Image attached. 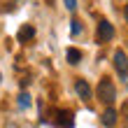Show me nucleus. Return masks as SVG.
Listing matches in <instances>:
<instances>
[{"mask_svg": "<svg viewBox=\"0 0 128 128\" xmlns=\"http://www.w3.org/2000/svg\"><path fill=\"white\" fill-rule=\"evenodd\" d=\"M98 98H100L102 102H107V105H112L116 100V88H114V84L105 77V79H100V84H98Z\"/></svg>", "mask_w": 128, "mask_h": 128, "instance_id": "f257e3e1", "label": "nucleus"}, {"mask_svg": "<svg viewBox=\"0 0 128 128\" xmlns=\"http://www.w3.org/2000/svg\"><path fill=\"white\" fill-rule=\"evenodd\" d=\"M114 68H116V72L128 82V58H126V54H124L121 49L114 51Z\"/></svg>", "mask_w": 128, "mask_h": 128, "instance_id": "f03ea898", "label": "nucleus"}, {"mask_svg": "<svg viewBox=\"0 0 128 128\" xmlns=\"http://www.w3.org/2000/svg\"><path fill=\"white\" fill-rule=\"evenodd\" d=\"M98 37H100L102 42H107V40H112V37H114V26L110 24V21H100V24H98Z\"/></svg>", "mask_w": 128, "mask_h": 128, "instance_id": "7ed1b4c3", "label": "nucleus"}, {"mask_svg": "<svg viewBox=\"0 0 128 128\" xmlns=\"http://www.w3.org/2000/svg\"><path fill=\"white\" fill-rule=\"evenodd\" d=\"M74 91H77V96L82 98V100H88V98H91V86H88L84 79H77V82H74Z\"/></svg>", "mask_w": 128, "mask_h": 128, "instance_id": "20e7f679", "label": "nucleus"}, {"mask_svg": "<svg viewBox=\"0 0 128 128\" xmlns=\"http://www.w3.org/2000/svg\"><path fill=\"white\" fill-rule=\"evenodd\" d=\"M116 110L114 107H107V110H105L102 112V116H100V121H102V126H107V128H112V126H114L116 124Z\"/></svg>", "mask_w": 128, "mask_h": 128, "instance_id": "39448f33", "label": "nucleus"}, {"mask_svg": "<svg viewBox=\"0 0 128 128\" xmlns=\"http://www.w3.org/2000/svg\"><path fill=\"white\" fill-rule=\"evenodd\" d=\"M33 35H35V28H33V26H21L19 33H16V40H19V42H26V40H30Z\"/></svg>", "mask_w": 128, "mask_h": 128, "instance_id": "423d86ee", "label": "nucleus"}, {"mask_svg": "<svg viewBox=\"0 0 128 128\" xmlns=\"http://www.w3.org/2000/svg\"><path fill=\"white\" fill-rule=\"evenodd\" d=\"M56 128H72V114H70V112H58Z\"/></svg>", "mask_w": 128, "mask_h": 128, "instance_id": "0eeeda50", "label": "nucleus"}, {"mask_svg": "<svg viewBox=\"0 0 128 128\" xmlns=\"http://www.w3.org/2000/svg\"><path fill=\"white\" fill-rule=\"evenodd\" d=\"M65 56H68V63H70V65H77V63L82 61V51H79V49H74V47L68 49V51H65Z\"/></svg>", "mask_w": 128, "mask_h": 128, "instance_id": "6e6552de", "label": "nucleus"}, {"mask_svg": "<svg viewBox=\"0 0 128 128\" xmlns=\"http://www.w3.org/2000/svg\"><path fill=\"white\" fill-rule=\"evenodd\" d=\"M28 105H30V96H28V93H21L19 96V107H28Z\"/></svg>", "mask_w": 128, "mask_h": 128, "instance_id": "1a4fd4ad", "label": "nucleus"}, {"mask_svg": "<svg viewBox=\"0 0 128 128\" xmlns=\"http://www.w3.org/2000/svg\"><path fill=\"white\" fill-rule=\"evenodd\" d=\"M70 24H72V26H70V28H72V35H79V33H82V24H79L77 19H72Z\"/></svg>", "mask_w": 128, "mask_h": 128, "instance_id": "9d476101", "label": "nucleus"}, {"mask_svg": "<svg viewBox=\"0 0 128 128\" xmlns=\"http://www.w3.org/2000/svg\"><path fill=\"white\" fill-rule=\"evenodd\" d=\"M63 2H65V7H68L70 12H74V10H77V0H63Z\"/></svg>", "mask_w": 128, "mask_h": 128, "instance_id": "9b49d317", "label": "nucleus"}, {"mask_svg": "<svg viewBox=\"0 0 128 128\" xmlns=\"http://www.w3.org/2000/svg\"><path fill=\"white\" fill-rule=\"evenodd\" d=\"M124 16H126V21H128V5H126V10H124Z\"/></svg>", "mask_w": 128, "mask_h": 128, "instance_id": "f8f14e48", "label": "nucleus"}]
</instances>
